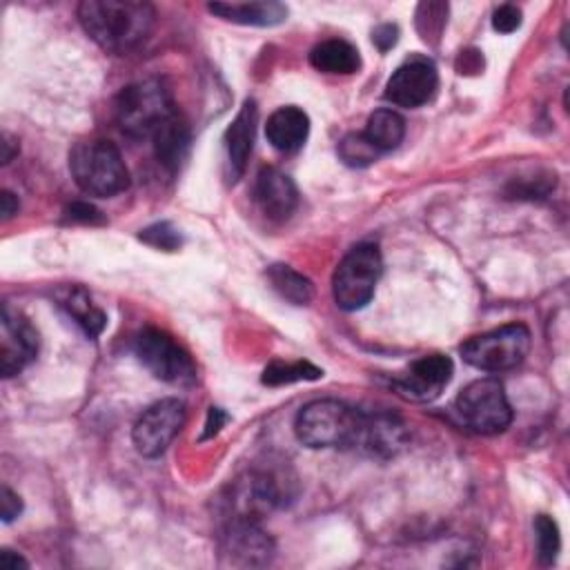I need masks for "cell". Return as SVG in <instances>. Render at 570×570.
I'll return each instance as SVG.
<instances>
[{"label":"cell","instance_id":"6da1fadb","mask_svg":"<svg viewBox=\"0 0 570 570\" xmlns=\"http://www.w3.org/2000/svg\"><path fill=\"white\" fill-rule=\"evenodd\" d=\"M78 20L102 49L129 53L149 38L156 9L140 0H85L78 4Z\"/></svg>","mask_w":570,"mask_h":570},{"label":"cell","instance_id":"7a4b0ae2","mask_svg":"<svg viewBox=\"0 0 570 570\" xmlns=\"http://www.w3.org/2000/svg\"><path fill=\"white\" fill-rule=\"evenodd\" d=\"M363 412L334 399H318L301 407L294 421L298 441L307 448H356Z\"/></svg>","mask_w":570,"mask_h":570},{"label":"cell","instance_id":"3957f363","mask_svg":"<svg viewBox=\"0 0 570 570\" xmlns=\"http://www.w3.org/2000/svg\"><path fill=\"white\" fill-rule=\"evenodd\" d=\"M69 169L76 185L89 196L109 198L129 187L120 149L102 138L78 142L69 154Z\"/></svg>","mask_w":570,"mask_h":570},{"label":"cell","instance_id":"277c9868","mask_svg":"<svg viewBox=\"0 0 570 570\" xmlns=\"http://www.w3.org/2000/svg\"><path fill=\"white\" fill-rule=\"evenodd\" d=\"M174 114L171 94L158 78L131 82L116 98V122L129 138H151Z\"/></svg>","mask_w":570,"mask_h":570},{"label":"cell","instance_id":"5b68a950","mask_svg":"<svg viewBox=\"0 0 570 570\" xmlns=\"http://www.w3.org/2000/svg\"><path fill=\"white\" fill-rule=\"evenodd\" d=\"M383 272V258L374 243L352 247L338 263L332 278V294L341 309L354 312L365 307L376 289Z\"/></svg>","mask_w":570,"mask_h":570},{"label":"cell","instance_id":"8992f818","mask_svg":"<svg viewBox=\"0 0 570 570\" xmlns=\"http://www.w3.org/2000/svg\"><path fill=\"white\" fill-rule=\"evenodd\" d=\"M530 352V330L523 323H508L461 345V356L476 370L503 372L517 367Z\"/></svg>","mask_w":570,"mask_h":570},{"label":"cell","instance_id":"52a82bcc","mask_svg":"<svg viewBox=\"0 0 570 570\" xmlns=\"http://www.w3.org/2000/svg\"><path fill=\"white\" fill-rule=\"evenodd\" d=\"M454 410L461 423L479 434L503 432L512 421V407L497 379H479L465 385L454 401Z\"/></svg>","mask_w":570,"mask_h":570},{"label":"cell","instance_id":"ba28073f","mask_svg":"<svg viewBox=\"0 0 570 570\" xmlns=\"http://www.w3.org/2000/svg\"><path fill=\"white\" fill-rule=\"evenodd\" d=\"M134 352L140 363L160 381L178 387H189L196 381V365L189 354L165 332L147 327L134 341Z\"/></svg>","mask_w":570,"mask_h":570},{"label":"cell","instance_id":"9c48e42d","mask_svg":"<svg viewBox=\"0 0 570 570\" xmlns=\"http://www.w3.org/2000/svg\"><path fill=\"white\" fill-rule=\"evenodd\" d=\"M185 425V405L178 399H160L151 403L134 423L131 441L147 456H160Z\"/></svg>","mask_w":570,"mask_h":570},{"label":"cell","instance_id":"30bf717a","mask_svg":"<svg viewBox=\"0 0 570 570\" xmlns=\"http://www.w3.org/2000/svg\"><path fill=\"white\" fill-rule=\"evenodd\" d=\"M281 503V488L267 472H245L234 479L225 494L227 519L261 521Z\"/></svg>","mask_w":570,"mask_h":570},{"label":"cell","instance_id":"8fae6325","mask_svg":"<svg viewBox=\"0 0 570 570\" xmlns=\"http://www.w3.org/2000/svg\"><path fill=\"white\" fill-rule=\"evenodd\" d=\"M38 354V334L31 323L13 309L2 305L0 314V374L4 379L22 372Z\"/></svg>","mask_w":570,"mask_h":570},{"label":"cell","instance_id":"7c38bea8","mask_svg":"<svg viewBox=\"0 0 570 570\" xmlns=\"http://www.w3.org/2000/svg\"><path fill=\"white\" fill-rule=\"evenodd\" d=\"M439 87V73L432 60L410 58L405 60L385 85V100L399 107H421L430 102Z\"/></svg>","mask_w":570,"mask_h":570},{"label":"cell","instance_id":"4fadbf2b","mask_svg":"<svg viewBox=\"0 0 570 570\" xmlns=\"http://www.w3.org/2000/svg\"><path fill=\"white\" fill-rule=\"evenodd\" d=\"M454 365L450 356L430 354L414 361L403 374L392 379V387L407 401L425 403L434 401L443 387L450 383Z\"/></svg>","mask_w":570,"mask_h":570},{"label":"cell","instance_id":"5bb4252c","mask_svg":"<svg viewBox=\"0 0 570 570\" xmlns=\"http://www.w3.org/2000/svg\"><path fill=\"white\" fill-rule=\"evenodd\" d=\"M220 552L232 566H265L274 554V541L256 521L227 519L220 532Z\"/></svg>","mask_w":570,"mask_h":570},{"label":"cell","instance_id":"9a60e30c","mask_svg":"<svg viewBox=\"0 0 570 570\" xmlns=\"http://www.w3.org/2000/svg\"><path fill=\"white\" fill-rule=\"evenodd\" d=\"M405 443H407V430H405V423L396 414H390V412L365 414L363 412L358 441H356L354 450H358L367 456L390 459V456H396Z\"/></svg>","mask_w":570,"mask_h":570},{"label":"cell","instance_id":"2e32d148","mask_svg":"<svg viewBox=\"0 0 570 570\" xmlns=\"http://www.w3.org/2000/svg\"><path fill=\"white\" fill-rule=\"evenodd\" d=\"M258 122V107L254 100H245L232 125L227 127L223 136L225 147V178L229 183H236L249 160L252 147H254V134Z\"/></svg>","mask_w":570,"mask_h":570},{"label":"cell","instance_id":"e0dca14e","mask_svg":"<svg viewBox=\"0 0 570 570\" xmlns=\"http://www.w3.org/2000/svg\"><path fill=\"white\" fill-rule=\"evenodd\" d=\"M254 200L272 220H285L298 205L294 180L276 167H263L254 183Z\"/></svg>","mask_w":570,"mask_h":570},{"label":"cell","instance_id":"ac0fdd59","mask_svg":"<svg viewBox=\"0 0 570 570\" xmlns=\"http://www.w3.org/2000/svg\"><path fill=\"white\" fill-rule=\"evenodd\" d=\"M307 134H309V118L303 109L294 105L276 109L265 125V136L269 145L285 154L301 149L303 142L307 140Z\"/></svg>","mask_w":570,"mask_h":570},{"label":"cell","instance_id":"d6986e66","mask_svg":"<svg viewBox=\"0 0 570 570\" xmlns=\"http://www.w3.org/2000/svg\"><path fill=\"white\" fill-rule=\"evenodd\" d=\"M154 140V154L158 158V163L167 169V171H176L183 160L187 158L189 151V125L178 116V111L167 118L151 136Z\"/></svg>","mask_w":570,"mask_h":570},{"label":"cell","instance_id":"ffe728a7","mask_svg":"<svg viewBox=\"0 0 570 570\" xmlns=\"http://www.w3.org/2000/svg\"><path fill=\"white\" fill-rule=\"evenodd\" d=\"M223 20L252 24V27H274L287 18V7L281 2H212L207 7Z\"/></svg>","mask_w":570,"mask_h":570},{"label":"cell","instance_id":"44dd1931","mask_svg":"<svg viewBox=\"0 0 570 570\" xmlns=\"http://www.w3.org/2000/svg\"><path fill=\"white\" fill-rule=\"evenodd\" d=\"M309 62L323 73H354L361 67L356 47L341 38L318 42L309 51Z\"/></svg>","mask_w":570,"mask_h":570},{"label":"cell","instance_id":"7402d4cb","mask_svg":"<svg viewBox=\"0 0 570 570\" xmlns=\"http://www.w3.org/2000/svg\"><path fill=\"white\" fill-rule=\"evenodd\" d=\"M58 301L67 309V314L85 330L87 336L96 338L105 330V312L91 303V296L82 287H67L65 292H60Z\"/></svg>","mask_w":570,"mask_h":570},{"label":"cell","instance_id":"603a6c76","mask_svg":"<svg viewBox=\"0 0 570 570\" xmlns=\"http://www.w3.org/2000/svg\"><path fill=\"white\" fill-rule=\"evenodd\" d=\"M363 134L381 154H385L401 145L405 136V120L394 109H376L367 118Z\"/></svg>","mask_w":570,"mask_h":570},{"label":"cell","instance_id":"cb8c5ba5","mask_svg":"<svg viewBox=\"0 0 570 570\" xmlns=\"http://www.w3.org/2000/svg\"><path fill=\"white\" fill-rule=\"evenodd\" d=\"M267 278H269L272 287L285 301H289L294 305H307L314 296V287H312L309 278H305L303 274H298L289 265H272L267 269Z\"/></svg>","mask_w":570,"mask_h":570},{"label":"cell","instance_id":"d4e9b609","mask_svg":"<svg viewBox=\"0 0 570 570\" xmlns=\"http://www.w3.org/2000/svg\"><path fill=\"white\" fill-rule=\"evenodd\" d=\"M323 376V370L307 363V361H294V363H272L263 372L265 385H289L298 381H316Z\"/></svg>","mask_w":570,"mask_h":570},{"label":"cell","instance_id":"484cf974","mask_svg":"<svg viewBox=\"0 0 570 570\" xmlns=\"http://www.w3.org/2000/svg\"><path fill=\"white\" fill-rule=\"evenodd\" d=\"M338 156L350 167H367L381 156V151L365 138L363 131H358V134H347L338 142Z\"/></svg>","mask_w":570,"mask_h":570},{"label":"cell","instance_id":"4316f807","mask_svg":"<svg viewBox=\"0 0 570 570\" xmlns=\"http://www.w3.org/2000/svg\"><path fill=\"white\" fill-rule=\"evenodd\" d=\"M534 532H537V550H539V561L541 563H552L557 552H559V546H561V539H559V528L554 523L552 517L548 514H539L534 519Z\"/></svg>","mask_w":570,"mask_h":570},{"label":"cell","instance_id":"83f0119b","mask_svg":"<svg viewBox=\"0 0 570 570\" xmlns=\"http://www.w3.org/2000/svg\"><path fill=\"white\" fill-rule=\"evenodd\" d=\"M445 16H448V4H443V2H421L419 4L416 27L425 42H430L432 38H439V33L443 31V24H445Z\"/></svg>","mask_w":570,"mask_h":570},{"label":"cell","instance_id":"f1b7e54d","mask_svg":"<svg viewBox=\"0 0 570 570\" xmlns=\"http://www.w3.org/2000/svg\"><path fill=\"white\" fill-rule=\"evenodd\" d=\"M138 238H140L142 243H147V245H151V247H156V249H165V252H174V249H178V247L183 245L180 232H178L171 223H167V220L154 223V225L145 227V229L138 234Z\"/></svg>","mask_w":570,"mask_h":570},{"label":"cell","instance_id":"f546056e","mask_svg":"<svg viewBox=\"0 0 570 570\" xmlns=\"http://www.w3.org/2000/svg\"><path fill=\"white\" fill-rule=\"evenodd\" d=\"M521 24V11L514 4H501L492 13V29L499 33H512Z\"/></svg>","mask_w":570,"mask_h":570},{"label":"cell","instance_id":"4dcf8cb0","mask_svg":"<svg viewBox=\"0 0 570 570\" xmlns=\"http://www.w3.org/2000/svg\"><path fill=\"white\" fill-rule=\"evenodd\" d=\"M65 216L73 223H89V225H98V223H105V216L100 209H96L94 205L89 203H71L67 209H65Z\"/></svg>","mask_w":570,"mask_h":570},{"label":"cell","instance_id":"1f68e13d","mask_svg":"<svg viewBox=\"0 0 570 570\" xmlns=\"http://www.w3.org/2000/svg\"><path fill=\"white\" fill-rule=\"evenodd\" d=\"M20 512H22V501H20V497H18L9 485H2V494H0V514H2V521H4V523H11Z\"/></svg>","mask_w":570,"mask_h":570},{"label":"cell","instance_id":"d6a6232c","mask_svg":"<svg viewBox=\"0 0 570 570\" xmlns=\"http://www.w3.org/2000/svg\"><path fill=\"white\" fill-rule=\"evenodd\" d=\"M399 40V27L392 24V22H385V24H379L374 31H372V42L379 47V51H387L396 45Z\"/></svg>","mask_w":570,"mask_h":570},{"label":"cell","instance_id":"836d02e7","mask_svg":"<svg viewBox=\"0 0 570 570\" xmlns=\"http://www.w3.org/2000/svg\"><path fill=\"white\" fill-rule=\"evenodd\" d=\"M225 421H227V414H225L220 407H209L203 439H212L214 434H218V430L225 425Z\"/></svg>","mask_w":570,"mask_h":570},{"label":"cell","instance_id":"e575fe53","mask_svg":"<svg viewBox=\"0 0 570 570\" xmlns=\"http://www.w3.org/2000/svg\"><path fill=\"white\" fill-rule=\"evenodd\" d=\"M0 214L2 220H9L13 214H18V198L7 189L0 194Z\"/></svg>","mask_w":570,"mask_h":570},{"label":"cell","instance_id":"d590c367","mask_svg":"<svg viewBox=\"0 0 570 570\" xmlns=\"http://www.w3.org/2000/svg\"><path fill=\"white\" fill-rule=\"evenodd\" d=\"M0 566L4 568V570H18V566H22V568H27L29 563L18 554V552H13V550H2L0 552Z\"/></svg>","mask_w":570,"mask_h":570},{"label":"cell","instance_id":"8d00e7d4","mask_svg":"<svg viewBox=\"0 0 570 570\" xmlns=\"http://www.w3.org/2000/svg\"><path fill=\"white\" fill-rule=\"evenodd\" d=\"M4 142H2V149H4V154H2V163H9L11 160V156H13V151H11V140L4 136L2 138Z\"/></svg>","mask_w":570,"mask_h":570}]
</instances>
